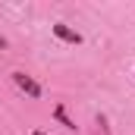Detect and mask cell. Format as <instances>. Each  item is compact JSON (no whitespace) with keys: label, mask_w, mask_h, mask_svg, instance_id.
Returning <instances> with one entry per match:
<instances>
[{"label":"cell","mask_w":135,"mask_h":135,"mask_svg":"<svg viewBox=\"0 0 135 135\" xmlns=\"http://www.w3.org/2000/svg\"><path fill=\"white\" fill-rule=\"evenodd\" d=\"M32 135H47V132H41V129H35V132H32Z\"/></svg>","instance_id":"obj_4"},{"label":"cell","mask_w":135,"mask_h":135,"mask_svg":"<svg viewBox=\"0 0 135 135\" xmlns=\"http://www.w3.org/2000/svg\"><path fill=\"white\" fill-rule=\"evenodd\" d=\"M13 82H16V88L25 91L28 98H41V85L35 82L32 75H25V72H13Z\"/></svg>","instance_id":"obj_1"},{"label":"cell","mask_w":135,"mask_h":135,"mask_svg":"<svg viewBox=\"0 0 135 135\" xmlns=\"http://www.w3.org/2000/svg\"><path fill=\"white\" fill-rule=\"evenodd\" d=\"M54 35H57L60 41H66V44H82V35L72 32V28H69V25H63V22H57V25H54Z\"/></svg>","instance_id":"obj_2"},{"label":"cell","mask_w":135,"mask_h":135,"mask_svg":"<svg viewBox=\"0 0 135 135\" xmlns=\"http://www.w3.org/2000/svg\"><path fill=\"white\" fill-rule=\"evenodd\" d=\"M57 119H60V123H63L66 129H75V123H72V119L66 116V110H63V107H57Z\"/></svg>","instance_id":"obj_3"}]
</instances>
